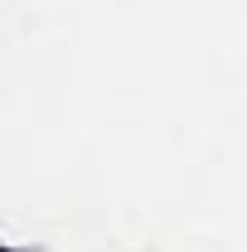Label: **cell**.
Segmentation results:
<instances>
[{"label":"cell","instance_id":"1","mask_svg":"<svg viewBox=\"0 0 247 252\" xmlns=\"http://www.w3.org/2000/svg\"><path fill=\"white\" fill-rule=\"evenodd\" d=\"M0 252H20V248H15V243H5V238H0Z\"/></svg>","mask_w":247,"mask_h":252}]
</instances>
